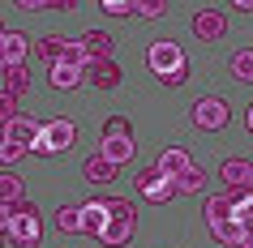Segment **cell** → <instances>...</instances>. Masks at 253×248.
<instances>
[{"label": "cell", "instance_id": "277c9868", "mask_svg": "<svg viewBox=\"0 0 253 248\" xmlns=\"http://www.w3.org/2000/svg\"><path fill=\"white\" fill-rule=\"evenodd\" d=\"M227 120H232V107L223 103V99H198V103H193V124H198V129H206V133H214V129H223Z\"/></svg>", "mask_w": 253, "mask_h": 248}, {"label": "cell", "instance_id": "e0dca14e", "mask_svg": "<svg viewBox=\"0 0 253 248\" xmlns=\"http://www.w3.org/2000/svg\"><path fill=\"white\" fill-rule=\"evenodd\" d=\"M26 197V180L17 171H0V206H17Z\"/></svg>", "mask_w": 253, "mask_h": 248}, {"label": "cell", "instance_id": "ba28073f", "mask_svg": "<svg viewBox=\"0 0 253 248\" xmlns=\"http://www.w3.org/2000/svg\"><path fill=\"white\" fill-rule=\"evenodd\" d=\"M78 214H82V231H86V235H94V240L103 235L107 218H112V214H107V201H103V197H94V201H86V206H82Z\"/></svg>", "mask_w": 253, "mask_h": 248}, {"label": "cell", "instance_id": "74e56055", "mask_svg": "<svg viewBox=\"0 0 253 248\" xmlns=\"http://www.w3.org/2000/svg\"><path fill=\"white\" fill-rule=\"evenodd\" d=\"M245 124H249V133H253V107H249V116H245Z\"/></svg>", "mask_w": 253, "mask_h": 248}, {"label": "cell", "instance_id": "4dcf8cb0", "mask_svg": "<svg viewBox=\"0 0 253 248\" xmlns=\"http://www.w3.org/2000/svg\"><path fill=\"white\" fill-rule=\"evenodd\" d=\"M99 9H103V13H112V17H129V13H133V0H103Z\"/></svg>", "mask_w": 253, "mask_h": 248}, {"label": "cell", "instance_id": "603a6c76", "mask_svg": "<svg viewBox=\"0 0 253 248\" xmlns=\"http://www.w3.org/2000/svg\"><path fill=\"white\" fill-rule=\"evenodd\" d=\"M176 184V193H202V184H206V167H193V171H185L180 180H172Z\"/></svg>", "mask_w": 253, "mask_h": 248}, {"label": "cell", "instance_id": "44dd1931", "mask_svg": "<svg viewBox=\"0 0 253 248\" xmlns=\"http://www.w3.org/2000/svg\"><path fill=\"white\" fill-rule=\"evenodd\" d=\"M232 77H236L240 86H253V47H240V52L232 56Z\"/></svg>", "mask_w": 253, "mask_h": 248}, {"label": "cell", "instance_id": "ab89813d", "mask_svg": "<svg viewBox=\"0 0 253 248\" xmlns=\"http://www.w3.org/2000/svg\"><path fill=\"white\" fill-rule=\"evenodd\" d=\"M0 39H4V26H0Z\"/></svg>", "mask_w": 253, "mask_h": 248}, {"label": "cell", "instance_id": "e575fe53", "mask_svg": "<svg viewBox=\"0 0 253 248\" xmlns=\"http://www.w3.org/2000/svg\"><path fill=\"white\" fill-rule=\"evenodd\" d=\"M9 218H13V206H0V235L9 231Z\"/></svg>", "mask_w": 253, "mask_h": 248}, {"label": "cell", "instance_id": "f546056e", "mask_svg": "<svg viewBox=\"0 0 253 248\" xmlns=\"http://www.w3.org/2000/svg\"><path fill=\"white\" fill-rule=\"evenodd\" d=\"M163 180V176H159V167H142V171H137V193H146V188H155V184H159Z\"/></svg>", "mask_w": 253, "mask_h": 248}, {"label": "cell", "instance_id": "3957f363", "mask_svg": "<svg viewBox=\"0 0 253 248\" xmlns=\"http://www.w3.org/2000/svg\"><path fill=\"white\" fill-rule=\"evenodd\" d=\"M146 65H150V73L163 81L168 73H176V69L189 65V60H185V52H180V43H176V39H159V43L146 52Z\"/></svg>", "mask_w": 253, "mask_h": 248}, {"label": "cell", "instance_id": "1f68e13d", "mask_svg": "<svg viewBox=\"0 0 253 248\" xmlns=\"http://www.w3.org/2000/svg\"><path fill=\"white\" fill-rule=\"evenodd\" d=\"M22 154H30V150H22V145H13V142H0V163H17Z\"/></svg>", "mask_w": 253, "mask_h": 248}, {"label": "cell", "instance_id": "7402d4cb", "mask_svg": "<svg viewBox=\"0 0 253 248\" xmlns=\"http://www.w3.org/2000/svg\"><path fill=\"white\" fill-rule=\"evenodd\" d=\"M211 235L219 240V244L236 248V244H240V235H245V231H240V222H236V218H227V222H214V227H211Z\"/></svg>", "mask_w": 253, "mask_h": 248}, {"label": "cell", "instance_id": "2e32d148", "mask_svg": "<svg viewBox=\"0 0 253 248\" xmlns=\"http://www.w3.org/2000/svg\"><path fill=\"white\" fill-rule=\"evenodd\" d=\"M82 176H86V184H112V180H116V167H112L107 158L90 154L86 163H82Z\"/></svg>", "mask_w": 253, "mask_h": 248}, {"label": "cell", "instance_id": "5b68a950", "mask_svg": "<svg viewBox=\"0 0 253 248\" xmlns=\"http://www.w3.org/2000/svg\"><path fill=\"white\" fill-rule=\"evenodd\" d=\"M193 35H198L202 43H214L227 35V13H219V9H198L193 13Z\"/></svg>", "mask_w": 253, "mask_h": 248}, {"label": "cell", "instance_id": "60d3db41", "mask_svg": "<svg viewBox=\"0 0 253 248\" xmlns=\"http://www.w3.org/2000/svg\"><path fill=\"white\" fill-rule=\"evenodd\" d=\"M0 69H4V60H0Z\"/></svg>", "mask_w": 253, "mask_h": 248}, {"label": "cell", "instance_id": "30bf717a", "mask_svg": "<svg viewBox=\"0 0 253 248\" xmlns=\"http://www.w3.org/2000/svg\"><path fill=\"white\" fill-rule=\"evenodd\" d=\"M82 77H90L99 90H116V86H120V69L112 65V60H86Z\"/></svg>", "mask_w": 253, "mask_h": 248}, {"label": "cell", "instance_id": "ffe728a7", "mask_svg": "<svg viewBox=\"0 0 253 248\" xmlns=\"http://www.w3.org/2000/svg\"><path fill=\"white\" fill-rule=\"evenodd\" d=\"M65 47H69V39H60V35H47V39H39L35 43V56H39V60H65Z\"/></svg>", "mask_w": 253, "mask_h": 248}, {"label": "cell", "instance_id": "d590c367", "mask_svg": "<svg viewBox=\"0 0 253 248\" xmlns=\"http://www.w3.org/2000/svg\"><path fill=\"white\" fill-rule=\"evenodd\" d=\"M236 248H253V231H245V235H240V244Z\"/></svg>", "mask_w": 253, "mask_h": 248}, {"label": "cell", "instance_id": "7a4b0ae2", "mask_svg": "<svg viewBox=\"0 0 253 248\" xmlns=\"http://www.w3.org/2000/svg\"><path fill=\"white\" fill-rule=\"evenodd\" d=\"M73 142H78V124H73V120H52V124H43V133H39V142H35L30 154L52 158V154H60V150H69Z\"/></svg>", "mask_w": 253, "mask_h": 248}, {"label": "cell", "instance_id": "cb8c5ba5", "mask_svg": "<svg viewBox=\"0 0 253 248\" xmlns=\"http://www.w3.org/2000/svg\"><path fill=\"white\" fill-rule=\"evenodd\" d=\"M103 201H107V214H112V218H129V222H137V210L129 206L125 197H103Z\"/></svg>", "mask_w": 253, "mask_h": 248}, {"label": "cell", "instance_id": "d6a6232c", "mask_svg": "<svg viewBox=\"0 0 253 248\" xmlns=\"http://www.w3.org/2000/svg\"><path fill=\"white\" fill-rule=\"evenodd\" d=\"M232 218L240 222V231H253V197H249V206H240L236 214H232Z\"/></svg>", "mask_w": 253, "mask_h": 248}, {"label": "cell", "instance_id": "f1b7e54d", "mask_svg": "<svg viewBox=\"0 0 253 248\" xmlns=\"http://www.w3.org/2000/svg\"><path fill=\"white\" fill-rule=\"evenodd\" d=\"M116 133H120V137H133V129H129V120H125V116H112L103 124V137H116Z\"/></svg>", "mask_w": 253, "mask_h": 248}, {"label": "cell", "instance_id": "8d00e7d4", "mask_svg": "<svg viewBox=\"0 0 253 248\" xmlns=\"http://www.w3.org/2000/svg\"><path fill=\"white\" fill-rule=\"evenodd\" d=\"M236 9L240 13H253V0H236Z\"/></svg>", "mask_w": 253, "mask_h": 248}, {"label": "cell", "instance_id": "4fadbf2b", "mask_svg": "<svg viewBox=\"0 0 253 248\" xmlns=\"http://www.w3.org/2000/svg\"><path fill=\"white\" fill-rule=\"evenodd\" d=\"M129 240H133V222H129V218H107L103 235H99V244H103V248H120V244H129Z\"/></svg>", "mask_w": 253, "mask_h": 248}, {"label": "cell", "instance_id": "f35d334b", "mask_svg": "<svg viewBox=\"0 0 253 248\" xmlns=\"http://www.w3.org/2000/svg\"><path fill=\"white\" fill-rule=\"evenodd\" d=\"M249 193H253V176H249Z\"/></svg>", "mask_w": 253, "mask_h": 248}, {"label": "cell", "instance_id": "836d02e7", "mask_svg": "<svg viewBox=\"0 0 253 248\" xmlns=\"http://www.w3.org/2000/svg\"><path fill=\"white\" fill-rule=\"evenodd\" d=\"M185 81H189V65H180L176 73H168V77H163V86H185Z\"/></svg>", "mask_w": 253, "mask_h": 248}, {"label": "cell", "instance_id": "9c48e42d", "mask_svg": "<svg viewBox=\"0 0 253 248\" xmlns=\"http://www.w3.org/2000/svg\"><path fill=\"white\" fill-rule=\"evenodd\" d=\"M39 133H43V124H35L30 116H17L13 124L4 129V142L22 145V150H35V142H39Z\"/></svg>", "mask_w": 253, "mask_h": 248}, {"label": "cell", "instance_id": "d6986e66", "mask_svg": "<svg viewBox=\"0 0 253 248\" xmlns=\"http://www.w3.org/2000/svg\"><path fill=\"white\" fill-rule=\"evenodd\" d=\"M202 218H206V227H214V222H227V218H232V201H227L223 193H219V197H206Z\"/></svg>", "mask_w": 253, "mask_h": 248}, {"label": "cell", "instance_id": "8992f818", "mask_svg": "<svg viewBox=\"0 0 253 248\" xmlns=\"http://www.w3.org/2000/svg\"><path fill=\"white\" fill-rule=\"evenodd\" d=\"M193 167H198V163L189 158L185 145H168V150L159 154V176H163V180H180V176L193 171Z\"/></svg>", "mask_w": 253, "mask_h": 248}, {"label": "cell", "instance_id": "7c38bea8", "mask_svg": "<svg viewBox=\"0 0 253 248\" xmlns=\"http://www.w3.org/2000/svg\"><path fill=\"white\" fill-rule=\"evenodd\" d=\"M227 188H249V176H253V163L249 158H223V167H219Z\"/></svg>", "mask_w": 253, "mask_h": 248}, {"label": "cell", "instance_id": "9a60e30c", "mask_svg": "<svg viewBox=\"0 0 253 248\" xmlns=\"http://www.w3.org/2000/svg\"><path fill=\"white\" fill-rule=\"evenodd\" d=\"M82 52H86V60H112V39L103 30H86L82 35Z\"/></svg>", "mask_w": 253, "mask_h": 248}, {"label": "cell", "instance_id": "52a82bcc", "mask_svg": "<svg viewBox=\"0 0 253 248\" xmlns=\"http://www.w3.org/2000/svg\"><path fill=\"white\" fill-rule=\"evenodd\" d=\"M133 150H137V142L133 137H99V158H107L112 167H120V163H129L133 158Z\"/></svg>", "mask_w": 253, "mask_h": 248}, {"label": "cell", "instance_id": "d4e9b609", "mask_svg": "<svg viewBox=\"0 0 253 248\" xmlns=\"http://www.w3.org/2000/svg\"><path fill=\"white\" fill-rule=\"evenodd\" d=\"M56 227H60L65 235L82 231V214H78V210H69V206H60V214H56Z\"/></svg>", "mask_w": 253, "mask_h": 248}, {"label": "cell", "instance_id": "4316f807", "mask_svg": "<svg viewBox=\"0 0 253 248\" xmlns=\"http://www.w3.org/2000/svg\"><path fill=\"white\" fill-rule=\"evenodd\" d=\"M17 116H22V111H17V99L0 90V129H9V124H13Z\"/></svg>", "mask_w": 253, "mask_h": 248}, {"label": "cell", "instance_id": "83f0119b", "mask_svg": "<svg viewBox=\"0 0 253 248\" xmlns=\"http://www.w3.org/2000/svg\"><path fill=\"white\" fill-rule=\"evenodd\" d=\"M133 13L137 17H163V13H168V0H137Z\"/></svg>", "mask_w": 253, "mask_h": 248}, {"label": "cell", "instance_id": "ac0fdd59", "mask_svg": "<svg viewBox=\"0 0 253 248\" xmlns=\"http://www.w3.org/2000/svg\"><path fill=\"white\" fill-rule=\"evenodd\" d=\"M82 81H86V77H82V69L65 65V60H56V65H52V86H56V90H78Z\"/></svg>", "mask_w": 253, "mask_h": 248}, {"label": "cell", "instance_id": "8fae6325", "mask_svg": "<svg viewBox=\"0 0 253 248\" xmlns=\"http://www.w3.org/2000/svg\"><path fill=\"white\" fill-rule=\"evenodd\" d=\"M26 56H30V39L17 35V30H4V39H0V60H4V65H22Z\"/></svg>", "mask_w": 253, "mask_h": 248}, {"label": "cell", "instance_id": "5bb4252c", "mask_svg": "<svg viewBox=\"0 0 253 248\" xmlns=\"http://www.w3.org/2000/svg\"><path fill=\"white\" fill-rule=\"evenodd\" d=\"M0 86H4V94H26L30 90V73H26V65H4L0 69Z\"/></svg>", "mask_w": 253, "mask_h": 248}, {"label": "cell", "instance_id": "484cf974", "mask_svg": "<svg viewBox=\"0 0 253 248\" xmlns=\"http://www.w3.org/2000/svg\"><path fill=\"white\" fill-rule=\"evenodd\" d=\"M142 197H146V201H155V206H163V201H172V197H176V184H172V180H159L155 188H146Z\"/></svg>", "mask_w": 253, "mask_h": 248}, {"label": "cell", "instance_id": "6da1fadb", "mask_svg": "<svg viewBox=\"0 0 253 248\" xmlns=\"http://www.w3.org/2000/svg\"><path fill=\"white\" fill-rule=\"evenodd\" d=\"M9 235H13L17 248H35L43 235V222H39V206L30 201H17L13 206V218H9Z\"/></svg>", "mask_w": 253, "mask_h": 248}]
</instances>
